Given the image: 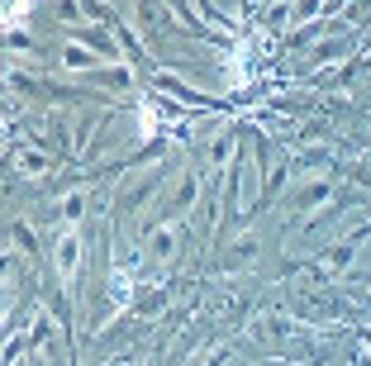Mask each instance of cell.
I'll list each match as a JSON object with an SVG mask.
<instances>
[{"instance_id": "6da1fadb", "label": "cell", "mask_w": 371, "mask_h": 366, "mask_svg": "<svg viewBox=\"0 0 371 366\" xmlns=\"http://www.w3.org/2000/svg\"><path fill=\"white\" fill-rule=\"evenodd\" d=\"M77 262H81V238H77V228H67L62 238H57V276L72 281L77 276Z\"/></svg>"}, {"instance_id": "7a4b0ae2", "label": "cell", "mask_w": 371, "mask_h": 366, "mask_svg": "<svg viewBox=\"0 0 371 366\" xmlns=\"http://www.w3.org/2000/svg\"><path fill=\"white\" fill-rule=\"evenodd\" d=\"M48 167H52V157L48 152H38V148H19L15 152V172L19 176H43Z\"/></svg>"}, {"instance_id": "3957f363", "label": "cell", "mask_w": 371, "mask_h": 366, "mask_svg": "<svg viewBox=\"0 0 371 366\" xmlns=\"http://www.w3.org/2000/svg\"><path fill=\"white\" fill-rule=\"evenodd\" d=\"M148 248H153L157 257H172L177 253V228H157V233L148 238Z\"/></svg>"}, {"instance_id": "277c9868", "label": "cell", "mask_w": 371, "mask_h": 366, "mask_svg": "<svg viewBox=\"0 0 371 366\" xmlns=\"http://www.w3.org/2000/svg\"><path fill=\"white\" fill-rule=\"evenodd\" d=\"M62 62H67V67H91V62H96V52H86L81 43H67V48H62Z\"/></svg>"}, {"instance_id": "5b68a950", "label": "cell", "mask_w": 371, "mask_h": 366, "mask_svg": "<svg viewBox=\"0 0 371 366\" xmlns=\"http://www.w3.org/2000/svg\"><path fill=\"white\" fill-rule=\"evenodd\" d=\"M323 200H328V186H323V181H314V186H305V195H300V205H323Z\"/></svg>"}, {"instance_id": "8992f818", "label": "cell", "mask_w": 371, "mask_h": 366, "mask_svg": "<svg viewBox=\"0 0 371 366\" xmlns=\"http://www.w3.org/2000/svg\"><path fill=\"white\" fill-rule=\"evenodd\" d=\"M81 205H86L81 195H67V200H62V219H77V214H81Z\"/></svg>"}, {"instance_id": "52a82bcc", "label": "cell", "mask_w": 371, "mask_h": 366, "mask_svg": "<svg viewBox=\"0 0 371 366\" xmlns=\"http://www.w3.org/2000/svg\"><path fill=\"white\" fill-rule=\"evenodd\" d=\"M348 262H353V253H348V248H333V253H328V267H333V271H343Z\"/></svg>"}]
</instances>
